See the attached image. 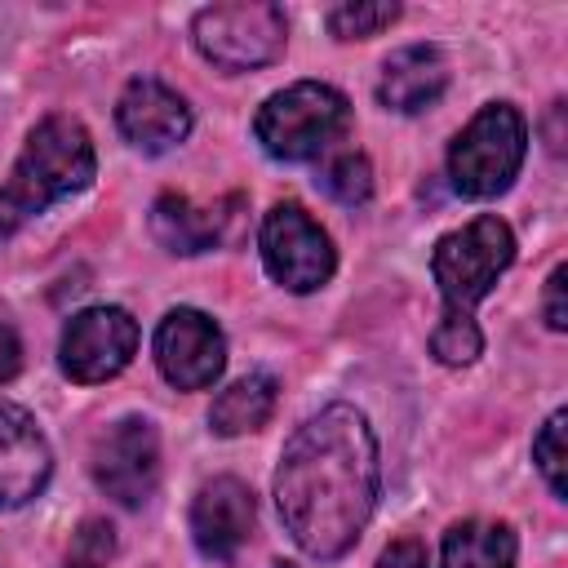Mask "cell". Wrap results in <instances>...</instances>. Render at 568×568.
Masks as SVG:
<instances>
[{"instance_id":"cell-15","label":"cell","mask_w":568,"mask_h":568,"mask_svg":"<svg viewBox=\"0 0 568 568\" xmlns=\"http://www.w3.org/2000/svg\"><path fill=\"white\" fill-rule=\"evenodd\" d=\"M226 231V213L222 209H200L186 195H160L151 204V235L169 248V253H204L222 240Z\"/></svg>"},{"instance_id":"cell-22","label":"cell","mask_w":568,"mask_h":568,"mask_svg":"<svg viewBox=\"0 0 568 568\" xmlns=\"http://www.w3.org/2000/svg\"><path fill=\"white\" fill-rule=\"evenodd\" d=\"M541 315H546V324H550L555 333H564V328H568V266H564V262H559V266L550 271V280H546Z\"/></svg>"},{"instance_id":"cell-24","label":"cell","mask_w":568,"mask_h":568,"mask_svg":"<svg viewBox=\"0 0 568 568\" xmlns=\"http://www.w3.org/2000/svg\"><path fill=\"white\" fill-rule=\"evenodd\" d=\"M18 368H22V342H18V333L9 324H0V386L13 382Z\"/></svg>"},{"instance_id":"cell-7","label":"cell","mask_w":568,"mask_h":568,"mask_svg":"<svg viewBox=\"0 0 568 568\" xmlns=\"http://www.w3.org/2000/svg\"><path fill=\"white\" fill-rule=\"evenodd\" d=\"M257 248H262V262H266L271 280L284 284L288 293L324 288L333 280V266H337L333 240L320 231V222L302 204H275L262 217Z\"/></svg>"},{"instance_id":"cell-25","label":"cell","mask_w":568,"mask_h":568,"mask_svg":"<svg viewBox=\"0 0 568 568\" xmlns=\"http://www.w3.org/2000/svg\"><path fill=\"white\" fill-rule=\"evenodd\" d=\"M71 568H93V564H71Z\"/></svg>"},{"instance_id":"cell-3","label":"cell","mask_w":568,"mask_h":568,"mask_svg":"<svg viewBox=\"0 0 568 568\" xmlns=\"http://www.w3.org/2000/svg\"><path fill=\"white\" fill-rule=\"evenodd\" d=\"M351 124V106L333 84L320 80H297L280 93H271L253 120V133L271 160L297 164L324 155L342 129Z\"/></svg>"},{"instance_id":"cell-6","label":"cell","mask_w":568,"mask_h":568,"mask_svg":"<svg viewBox=\"0 0 568 568\" xmlns=\"http://www.w3.org/2000/svg\"><path fill=\"white\" fill-rule=\"evenodd\" d=\"M191 40L213 67L253 71L284 53L288 22H284V9L271 0H231V4L200 9L191 22Z\"/></svg>"},{"instance_id":"cell-17","label":"cell","mask_w":568,"mask_h":568,"mask_svg":"<svg viewBox=\"0 0 568 568\" xmlns=\"http://www.w3.org/2000/svg\"><path fill=\"white\" fill-rule=\"evenodd\" d=\"M515 532L493 519L453 524L444 537V568H515Z\"/></svg>"},{"instance_id":"cell-10","label":"cell","mask_w":568,"mask_h":568,"mask_svg":"<svg viewBox=\"0 0 568 568\" xmlns=\"http://www.w3.org/2000/svg\"><path fill=\"white\" fill-rule=\"evenodd\" d=\"M155 364H160L169 386L204 390L226 368V337H222V328L204 311L178 306L155 328Z\"/></svg>"},{"instance_id":"cell-14","label":"cell","mask_w":568,"mask_h":568,"mask_svg":"<svg viewBox=\"0 0 568 568\" xmlns=\"http://www.w3.org/2000/svg\"><path fill=\"white\" fill-rule=\"evenodd\" d=\"M448 89V62L435 44H408V49H395L382 67V80H377V102L386 111H399V115H417L426 106L439 102V93Z\"/></svg>"},{"instance_id":"cell-23","label":"cell","mask_w":568,"mask_h":568,"mask_svg":"<svg viewBox=\"0 0 568 568\" xmlns=\"http://www.w3.org/2000/svg\"><path fill=\"white\" fill-rule=\"evenodd\" d=\"M377 568H426V546L417 537H399V541H390L382 550Z\"/></svg>"},{"instance_id":"cell-13","label":"cell","mask_w":568,"mask_h":568,"mask_svg":"<svg viewBox=\"0 0 568 568\" xmlns=\"http://www.w3.org/2000/svg\"><path fill=\"white\" fill-rule=\"evenodd\" d=\"M53 453L36 417L18 404H0V510H13L44 493Z\"/></svg>"},{"instance_id":"cell-9","label":"cell","mask_w":568,"mask_h":568,"mask_svg":"<svg viewBox=\"0 0 568 568\" xmlns=\"http://www.w3.org/2000/svg\"><path fill=\"white\" fill-rule=\"evenodd\" d=\"M93 479L120 506H142L160 484V435L146 417H120L93 444Z\"/></svg>"},{"instance_id":"cell-16","label":"cell","mask_w":568,"mask_h":568,"mask_svg":"<svg viewBox=\"0 0 568 568\" xmlns=\"http://www.w3.org/2000/svg\"><path fill=\"white\" fill-rule=\"evenodd\" d=\"M275 399H280V386L271 373H244L213 399L209 426H213V435H226V439L248 435V430L266 426V417L275 413Z\"/></svg>"},{"instance_id":"cell-19","label":"cell","mask_w":568,"mask_h":568,"mask_svg":"<svg viewBox=\"0 0 568 568\" xmlns=\"http://www.w3.org/2000/svg\"><path fill=\"white\" fill-rule=\"evenodd\" d=\"M395 18H399L395 0H351V4L328 9V31L337 40H368V36L386 31Z\"/></svg>"},{"instance_id":"cell-8","label":"cell","mask_w":568,"mask_h":568,"mask_svg":"<svg viewBox=\"0 0 568 568\" xmlns=\"http://www.w3.org/2000/svg\"><path fill=\"white\" fill-rule=\"evenodd\" d=\"M133 351H138V320L124 306H89L71 315L58 342L62 373L80 386L115 377L133 359Z\"/></svg>"},{"instance_id":"cell-5","label":"cell","mask_w":568,"mask_h":568,"mask_svg":"<svg viewBox=\"0 0 568 568\" xmlns=\"http://www.w3.org/2000/svg\"><path fill=\"white\" fill-rule=\"evenodd\" d=\"M515 262V235L501 217L484 213L470 217L466 226L448 231L435 253H430V271L435 284L444 293V306L453 315H470V306L497 284V275Z\"/></svg>"},{"instance_id":"cell-21","label":"cell","mask_w":568,"mask_h":568,"mask_svg":"<svg viewBox=\"0 0 568 568\" xmlns=\"http://www.w3.org/2000/svg\"><path fill=\"white\" fill-rule=\"evenodd\" d=\"M564 426H568V413L559 408V413L546 417V426L532 439V462H537V470H541V479L550 484L555 497L568 493V479H564V466H568V457H564Z\"/></svg>"},{"instance_id":"cell-20","label":"cell","mask_w":568,"mask_h":568,"mask_svg":"<svg viewBox=\"0 0 568 568\" xmlns=\"http://www.w3.org/2000/svg\"><path fill=\"white\" fill-rule=\"evenodd\" d=\"M479 351H484V333H479V324H475L470 315H453V311H444L439 328L430 333V355H435L439 364H448V368H466V364L479 359Z\"/></svg>"},{"instance_id":"cell-1","label":"cell","mask_w":568,"mask_h":568,"mask_svg":"<svg viewBox=\"0 0 568 568\" xmlns=\"http://www.w3.org/2000/svg\"><path fill=\"white\" fill-rule=\"evenodd\" d=\"M377 488V435L355 404H328L306 417L275 466V510L311 559H342L359 541Z\"/></svg>"},{"instance_id":"cell-4","label":"cell","mask_w":568,"mask_h":568,"mask_svg":"<svg viewBox=\"0 0 568 568\" xmlns=\"http://www.w3.org/2000/svg\"><path fill=\"white\" fill-rule=\"evenodd\" d=\"M524 151H528L524 115L510 102H493L453 138L448 178L466 200H493L519 178Z\"/></svg>"},{"instance_id":"cell-2","label":"cell","mask_w":568,"mask_h":568,"mask_svg":"<svg viewBox=\"0 0 568 568\" xmlns=\"http://www.w3.org/2000/svg\"><path fill=\"white\" fill-rule=\"evenodd\" d=\"M93 169H98L93 142L80 120L71 115L40 120L0 186V235H13L49 204L84 191L93 182Z\"/></svg>"},{"instance_id":"cell-11","label":"cell","mask_w":568,"mask_h":568,"mask_svg":"<svg viewBox=\"0 0 568 568\" xmlns=\"http://www.w3.org/2000/svg\"><path fill=\"white\" fill-rule=\"evenodd\" d=\"M115 124L129 138V146H138L146 155H164L178 142H186V133H191V106L164 80L138 75V80L124 84V93L115 102Z\"/></svg>"},{"instance_id":"cell-18","label":"cell","mask_w":568,"mask_h":568,"mask_svg":"<svg viewBox=\"0 0 568 568\" xmlns=\"http://www.w3.org/2000/svg\"><path fill=\"white\" fill-rule=\"evenodd\" d=\"M320 191L328 195V200H337V204H346V209H359V204H368V195H373V169H368V160L359 155V151H342V155H333L324 169H320Z\"/></svg>"},{"instance_id":"cell-12","label":"cell","mask_w":568,"mask_h":568,"mask_svg":"<svg viewBox=\"0 0 568 568\" xmlns=\"http://www.w3.org/2000/svg\"><path fill=\"white\" fill-rule=\"evenodd\" d=\"M253 519H257V506H253V493L244 479L235 475H217L209 479L195 501H191V537L200 546L204 559H235V550L248 541L253 532Z\"/></svg>"}]
</instances>
